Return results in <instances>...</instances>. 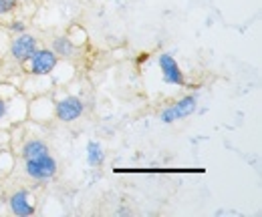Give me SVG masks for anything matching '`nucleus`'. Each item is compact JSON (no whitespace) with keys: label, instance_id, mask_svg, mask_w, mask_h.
Masks as SVG:
<instances>
[{"label":"nucleus","instance_id":"14","mask_svg":"<svg viewBox=\"0 0 262 217\" xmlns=\"http://www.w3.org/2000/svg\"><path fill=\"white\" fill-rule=\"evenodd\" d=\"M18 2H27V0H18Z\"/></svg>","mask_w":262,"mask_h":217},{"label":"nucleus","instance_id":"9","mask_svg":"<svg viewBox=\"0 0 262 217\" xmlns=\"http://www.w3.org/2000/svg\"><path fill=\"white\" fill-rule=\"evenodd\" d=\"M59 59H71L75 53V42L69 36H57L53 40V49H51Z\"/></svg>","mask_w":262,"mask_h":217},{"label":"nucleus","instance_id":"12","mask_svg":"<svg viewBox=\"0 0 262 217\" xmlns=\"http://www.w3.org/2000/svg\"><path fill=\"white\" fill-rule=\"evenodd\" d=\"M8 31L16 32V34H23V32H27V25H25L23 20H12V22L8 25Z\"/></svg>","mask_w":262,"mask_h":217},{"label":"nucleus","instance_id":"4","mask_svg":"<svg viewBox=\"0 0 262 217\" xmlns=\"http://www.w3.org/2000/svg\"><path fill=\"white\" fill-rule=\"evenodd\" d=\"M83 113H85V105H83V101H81L79 97H75V94H69L65 99L57 101V105H55V115H57V119L63 121V123H71V121L79 119Z\"/></svg>","mask_w":262,"mask_h":217},{"label":"nucleus","instance_id":"3","mask_svg":"<svg viewBox=\"0 0 262 217\" xmlns=\"http://www.w3.org/2000/svg\"><path fill=\"white\" fill-rule=\"evenodd\" d=\"M198 107V97L196 94H186L182 97L176 105L167 107L165 111H162V121L164 123H173V121H180V119H186L190 117Z\"/></svg>","mask_w":262,"mask_h":217},{"label":"nucleus","instance_id":"7","mask_svg":"<svg viewBox=\"0 0 262 217\" xmlns=\"http://www.w3.org/2000/svg\"><path fill=\"white\" fill-rule=\"evenodd\" d=\"M8 205H10V211H12L14 215H18V217L34 215V205H33V199H31V193H29V191H23V189H20V191L12 193Z\"/></svg>","mask_w":262,"mask_h":217},{"label":"nucleus","instance_id":"1","mask_svg":"<svg viewBox=\"0 0 262 217\" xmlns=\"http://www.w3.org/2000/svg\"><path fill=\"white\" fill-rule=\"evenodd\" d=\"M25 171L34 181H49L51 177L57 175V161L49 153L42 157H36V159H27L25 161Z\"/></svg>","mask_w":262,"mask_h":217},{"label":"nucleus","instance_id":"11","mask_svg":"<svg viewBox=\"0 0 262 217\" xmlns=\"http://www.w3.org/2000/svg\"><path fill=\"white\" fill-rule=\"evenodd\" d=\"M16 4H18V0H0V16L12 12L16 8Z\"/></svg>","mask_w":262,"mask_h":217},{"label":"nucleus","instance_id":"5","mask_svg":"<svg viewBox=\"0 0 262 217\" xmlns=\"http://www.w3.org/2000/svg\"><path fill=\"white\" fill-rule=\"evenodd\" d=\"M160 68H162V75H164V81L167 85H176V87H184L186 85V77L180 68L178 61L169 55V53H164L160 55Z\"/></svg>","mask_w":262,"mask_h":217},{"label":"nucleus","instance_id":"13","mask_svg":"<svg viewBox=\"0 0 262 217\" xmlns=\"http://www.w3.org/2000/svg\"><path fill=\"white\" fill-rule=\"evenodd\" d=\"M6 111H8V105H6L4 99H0V121L6 117Z\"/></svg>","mask_w":262,"mask_h":217},{"label":"nucleus","instance_id":"10","mask_svg":"<svg viewBox=\"0 0 262 217\" xmlns=\"http://www.w3.org/2000/svg\"><path fill=\"white\" fill-rule=\"evenodd\" d=\"M103 159H105L103 147L99 145L97 141H89L87 143V163L91 167H101L103 165Z\"/></svg>","mask_w":262,"mask_h":217},{"label":"nucleus","instance_id":"6","mask_svg":"<svg viewBox=\"0 0 262 217\" xmlns=\"http://www.w3.org/2000/svg\"><path fill=\"white\" fill-rule=\"evenodd\" d=\"M36 49H38L36 38H34L33 34H27V32L18 34V36L12 40V44H10V53H12L14 61H18V62L29 61V59L34 55Z\"/></svg>","mask_w":262,"mask_h":217},{"label":"nucleus","instance_id":"2","mask_svg":"<svg viewBox=\"0 0 262 217\" xmlns=\"http://www.w3.org/2000/svg\"><path fill=\"white\" fill-rule=\"evenodd\" d=\"M29 73L36 75V77H42V75H49L55 70L59 57L51 51V49H36L34 55L29 59Z\"/></svg>","mask_w":262,"mask_h":217},{"label":"nucleus","instance_id":"8","mask_svg":"<svg viewBox=\"0 0 262 217\" xmlns=\"http://www.w3.org/2000/svg\"><path fill=\"white\" fill-rule=\"evenodd\" d=\"M49 153V145L40 139H31L23 145V159H36V157H42Z\"/></svg>","mask_w":262,"mask_h":217}]
</instances>
